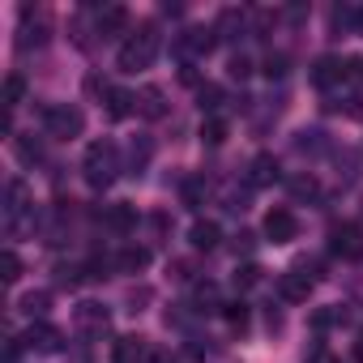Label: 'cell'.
Listing matches in <instances>:
<instances>
[{
	"instance_id": "cell-23",
	"label": "cell",
	"mask_w": 363,
	"mask_h": 363,
	"mask_svg": "<svg viewBox=\"0 0 363 363\" xmlns=\"http://www.w3.org/2000/svg\"><path fill=\"white\" fill-rule=\"evenodd\" d=\"M5 197H9V218H18L22 214V201H26V189H22V179H9V189H5Z\"/></svg>"
},
{
	"instance_id": "cell-13",
	"label": "cell",
	"mask_w": 363,
	"mask_h": 363,
	"mask_svg": "<svg viewBox=\"0 0 363 363\" xmlns=\"http://www.w3.org/2000/svg\"><path fill=\"white\" fill-rule=\"evenodd\" d=\"M128 26V13L120 9V5H111V9H103V18H99V35L103 39H120V30Z\"/></svg>"
},
{
	"instance_id": "cell-16",
	"label": "cell",
	"mask_w": 363,
	"mask_h": 363,
	"mask_svg": "<svg viewBox=\"0 0 363 363\" xmlns=\"http://www.w3.org/2000/svg\"><path fill=\"white\" fill-rule=\"evenodd\" d=\"M77 325H82L86 333H103V329H107V312H103L99 303H82V308H77Z\"/></svg>"
},
{
	"instance_id": "cell-28",
	"label": "cell",
	"mask_w": 363,
	"mask_h": 363,
	"mask_svg": "<svg viewBox=\"0 0 363 363\" xmlns=\"http://www.w3.org/2000/svg\"><path fill=\"white\" fill-rule=\"evenodd\" d=\"M227 320H231V329H248V308L244 303H227Z\"/></svg>"
},
{
	"instance_id": "cell-37",
	"label": "cell",
	"mask_w": 363,
	"mask_h": 363,
	"mask_svg": "<svg viewBox=\"0 0 363 363\" xmlns=\"http://www.w3.org/2000/svg\"><path fill=\"white\" fill-rule=\"evenodd\" d=\"M320 137L325 133H299V150H320Z\"/></svg>"
},
{
	"instance_id": "cell-25",
	"label": "cell",
	"mask_w": 363,
	"mask_h": 363,
	"mask_svg": "<svg viewBox=\"0 0 363 363\" xmlns=\"http://www.w3.org/2000/svg\"><path fill=\"white\" fill-rule=\"evenodd\" d=\"M320 189H316V179L312 175H295L291 179V197H316Z\"/></svg>"
},
{
	"instance_id": "cell-40",
	"label": "cell",
	"mask_w": 363,
	"mask_h": 363,
	"mask_svg": "<svg viewBox=\"0 0 363 363\" xmlns=\"http://www.w3.org/2000/svg\"><path fill=\"white\" fill-rule=\"evenodd\" d=\"M354 363H363V337H354Z\"/></svg>"
},
{
	"instance_id": "cell-38",
	"label": "cell",
	"mask_w": 363,
	"mask_h": 363,
	"mask_svg": "<svg viewBox=\"0 0 363 363\" xmlns=\"http://www.w3.org/2000/svg\"><path fill=\"white\" fill-rule=\"evenodd\" d=\"M252 240H257L252 231H240V235H235V248H244V252H248V248H252Z\"/></svg>"
},
{
	"instance_id": "cell-36",
	"label": "cell",
	"mask_w": 363,
	"mask_h": 363,
	"mask_svg": "<svg viewBox=\"0 0 363 363\" xmlns=\"http://www.w3.org/2000/svg\"><path fill=\"white\" fill-rule=\"evenodd\" d=\"M184 201H189V206L201 201V179H189V184H184Z\"/></svg>"
},
{
	"instance_id": "cell-3",
	"label": "cell",
	"mask_w": 363,
	"mask_h": 363,
	"mask_svg": "<svg viewBox=\"0 0 363 363\" xmlns=\"http://www.w3.org/2000/svg\"><path fill=\"white\" fill-rule=\"evenodd\" d=\"M43 124H48V133H52V137L69 141V137H77V133H82L86 116H82L77 107H69V103H56V107H48V111H43Z\"/></svg>"
},
{
	"instance_id": "cell-21",
	"label": "cell",
	"mask_w": 363,
	"mask_h": 363,
	"mask_svg": "<svg viewBox=\"0 0 363 363\" xmlns=\"http://www.w3.org/2000/svg\"><path fill=\"white\" fill-rule=\"evenodd\" d=\"M201 141H206V145H223V141H227V120L210 116V120L201 124Z\"/></svg>"
},
{
	"instance_id": "cell-29",
	"label": "cell",
	"mask_w": 363,
	"mask_h": 363,
	"mask_svg": "<svg viewBox=\"0 0 363 363\" xmlns=\"http://www.w3.org/2000/svg\"><path fill=\"white\" fill-rule=\"evenodd\" d=\"M197 99H201V107H206V111H214V107L223 103V90H218V86H201V90H197Z\"/></svg>"
},
{
	"instance_id": "cell-18",
	"label": "cell",
	"mask_w": 363,
	"mask_h": 363,
	"mask_svg": "<svg viewBox=\"0 0 363 363\" xmlns=\"http://www.w3.org/2000/svg\"><path fill=\"white\" fill-rule=\"evenodd\" d=\"M218 235H223L218 223H197L193 227V248L197 252H210V248H218Z\"/></svg>"
},
{
	"instance_id": "cell-15",
	"label": "cell",
	"mask_w": 363,
	"mask_h": 363,
	"mask_svg": "<svg viewBox=\"0 0 363 363\" xmlns=\"http://www.w3.org/2000/svg\"><path fill=\"white\" fill-rule=\"evenodd\" d=\"M137 107H141V116H150V120L167 116V103H162V90H158V86H145V90L137 94Z\"/></svg>"
},
{
	"instance_id": "cell-8",
	"label": "cell",
	"mask_w": 363,
	"mask_h": 363,
	"mask_svg": "<svg viewBox=\"0 0 363 363\" xmlns=\"http://www.w3.org/2000/svg\"><path fill=\"white\" fill-rule=\"evenodd\" d=\"M214 43H218V30L214 26H193L189 35H179V52H193V56L210 52Z\"/></svg>"
},
{
	"instance_id": "cell-10",
	"label": "cell",
	"mask_w": 363,
	"mask_h": 363,
	"mask_svg": "<svg viewBox=\"0 0 363 363\" xmlns=\"http://www.w3.org/2000/svg\"><path fill=\"white\" fill-rule=\"evenodd\" d=\"M26 346L30 350H43V354H52V350H60V329H52V325H30V333H26Z\"/></svg>"
},
{
	"instance_id": "cell-30",
	"label": "cell",
	"mask_w": 363,
	"mask_h": 363,
	"mask_svg": "<svg viewBox=\"0 0 363 363\" xmlns=\"http://www.w3.org/2000/svg\"><path fill=\"white\" fill-rule=\"evenodd\" d=\"M82 274H86V269H77V265H60V269H56V282H60V286H77Z\"/></svg>"
},
{
	"instance_id": "cell-5",
	"label": "cell",
	"mask_w": 363,
	"mask_h": 363,
	"mask_svg": "<svg viewBox=\"0 0 363 363\" xmlns=\"http://www.w3.org/2000/svg\"><path fill=\"white\" fill-rule=\"evenodd\" d=\"M278 291H282V299L286 303H303L308 295H312V278L303 274V265L299 269H291V274H282L278 278Z\"/></svg>"
},
{
	"instance_id": "cell-39",
	"label": "cell",
	"mask_w": 363,
	"mask_h": 363,
	"mask_svg": "<svg viewBox=\"0 0 363 363\" xmlns=\"http://www.w3.org/2000/svg\"><path fill=\"white\" fill-rule=\"evenodd\" d=\"M18 354H22V346H18V337H13V342H9V346H5V363H13V359H18Z\"/></svg>"
},
{
	"instance_id": "cell-19",
	"label": "cell",
	"mask_w": 363,
	"mask_h": 363,
	"mask_svg": "<svg viewBox=\"0 0 363 363\" xmlns=\"http://www.w3.org/2000/svg\"><path fill=\"white\" fill-rule=\"evenodd\" d=\"M145 265H150V252L145 248H120V257H116V269H124V274H137Z\"/></svg>"
},
{
	"instance_id": "cell-31",
	"label": "cell",
	"mask_w": 363,
	"mask_h": 363,
	"mask_svg": "<svg viewBox=\"0 0 363 363\" xmlns=\"http://www.w3.org/2000/svg\"><path fill=\"white\" fill-rule=\"evenodd\" d=\"M248 73H252V60H248L244 52H235V56H231V77H248Z\"/></svg>"
},
{
	"instance_id": "cell-27",
	"label": "cell",
	"mask_w": 363,
	"mask_h": 363,
	"mask_svg": "<svg viewBox=\"0 0 363 363\" xmlns=\"http://www.w3.org/2000/svg\"><path fill=\"white\" fill-rule=\"evenodd\" d=\"M197 303H201V312H214L218 308V286H197Z\"/></svg>"
},
{
	"instance_id": "cell-26",
	"label": "cell",
	"mask_w": 363,
	"mask_h": 363,
	"mask_svg": "<svg viewBox=\"0 0 363 363\" xmlns=\"http://www.w3.org/2000/svg\"><path fill=\"white\" fill-rule=\"evenodd\" d=\"M0 269H5V282L13 286V282L22 278V261H18V252H5V257H0Z\"/></svg>"
},
{
	"instance_id": "cell-7",
	"label": "cell",
	"mask_w": 363,
	"mask_h": 363,
	"mask_svg": "<svg viewBox=\"0 0 363 363\" xmlns=\"http://www.w3.org/2000/svg\"><path fill=\"white\" fill-rule=\"evenodd\" d=\"M111 354H116V363H150V354H154V350H150V342H145V337H120Z\"/></svg>"
},
{
	"instance_id": "cell-6",
	"label": "cell",
	"mask_w": 363,
	"mask_h": 363,
	"mask_svg": "<svg viewBox=\"0 0 363 363\" xmlns=\"http://www.w3.org/2000/svg\"><path fill=\"white\" fill-rule=\"evenodd\" d=\"M333 252H337V257H363V231H359L354 223L333 227Z\"/></svg>"
},
{
	"instance_id": "cell-4",
	"label": "cell",
	"mask_w": 363,
	"mask_h": 363,
	"mask_svg": "<svg viewBox=\"0 0 363 363\" xmlns=\"http://www.w3.org/2000/svg\"><path fill=\"white\" fill-rule=\"evenodd\" d=\"M265 235H269L274 244H291V240L299 235V218H295L291 210H269V214H265Z\"/></svg>"
},
{
	"instance_id": "cell-33",
	"label": "cell",
	"mask_w": 363,
	"mask_h": 363,
	"mask_svg": "<svg viewBox=\"0 0 363 363\" xmlns=\"http://www.w3.org/2000/svg\"><path fill=\"white\" fill-rule=\"evenodd\" d=\"M282 73H286V56L278 52V56H269V60H265V77H282Z\"/></svg>"
},
{
	"instance_id": "cell-2",
	"label": "cell",
	"mask_w": 363,
	"mask_h": 363,
	"mask_svg": "<svg viewBox=\"0 0 363 363\" xmlns=\"http://www.w3.org/2000/svg\"><path fill=\"white\" fill-rule=\"evenodd\" d=\"M86 179H90L94 189H107L111 179H116V150L107 141H94L86 150Z\"/></svg>"
},
{
	"instance_id": "cell-9",
	"label": "cell",
	"mask_w": 363,
	"mask_h": 363,
	"mask_svg": "<svg viewBox=\"0 0 363 363\" xmlns=\"http://www.w3.org/2000/svg\"><path fill=\"white\" fill-rule=\"evenodd\" d=\"M342 77H346V65H342L337 56H320V60L312 65V86H320V90L333 86V82H342Z\"/></svg>"
},
{
	"instance_id": "cell-17",
	"label": "cell",
	"mask_w": 363,
	"mask_h": 363,
	"mask_svg": "<svg viewBox=\"0 0 363 363\" xmlns=\"http://www.w3.org/2000/svg\"><path fill=\"white\" fill-rule=\"evenodd\" d=\"M103 218H107V227L111 231H133L137 227V214H133V206H111V210H103Z\"/></svg>"
},
{
	"instance_id": "cell-24",
	"label": "cell",
	"mask_w": 363,
	"mask_h": 363,
	"mask_svg": "<svg viewBox=\"0 0 363 363\" xmlns=\"http://www.w3.org/2000/svg\"><path fill=\"white\" fill-rule=\"evenodd\" d=\"M48 303H52V295H48V291H30V295L22 299V308H26L30 316H43V312H48Z\"/></svg>"
},
{
	"instance_id": "cell-22",
	"label": "cell",
	"mask_w": 363,
	"mask_h": 363,
	"mask_svg": "<svg viewBox=\"0 0 363 363\" xmlns=\"http://www.w3.org/2000/svg\"><path fill=\"white\" fill-rule=\"evenodd\" d=\"M13 150H18L22 162H39V158H43V145H39L35 137H13Z\"/></svg>"
},
{
	"instance_id": "cell-1",
	"label": "cell",
	"mask_w": 363,
	"mask_h": 363,
	"mask_svg": "<svg viewBox=\"0 0 363 363\" xmlns=\"http://www.w3.org/2000/svg\"><path fill=\"white\" fill-rule=\"evenodd\" d=\"M154 56H158V26H154V22H145V26H141V30L120 48V69L137 73V69H145Z\"/></svg>"
},
{
	"instance_id": "cell-14",
	"label": "cell",
	"mask_w": 363,
	"mask_h": 363,
	"mask_svg": "<svg viewBox=\"0 0 363 363\" xmlns=\"http://www.w3.org/2000/svg\"><path fill=\"white\" fill-rule=\"evenodd\" d=\"M133 107H137V94H128V90H120V86L107 90V116H111V120H124Z\"/></svg>"
},
{
	"instance_id": "cell-12",
	"label": "cell",
	"mask_w": 363,
	"mask_h": 363,
	"mask_svg": "<svg viewBox=\"0 0 363 363\" xmlns=\"http://www.w3.org/2000/svg\"><path fill=\"white\" fill-rule=\"evenodd\" d=\"M248 179H252V189H265V184H274V179H278V158H274V154H257V158H252V171H248Z\"/></svg>"
},
{
	"instance_id": "cell-11",
	"label": "cell",
	"mask_w": 363,
	"mask_h": 363,
	"mask_svg": "<svg viewBox=\"0 0 363 363\" xmlns=\"http://www.w3.org/2000/svg\"><path fill=\"white\" fill-rule=\"evenodd\" d=\"M30 43H35V48H43V43H48V13H43V9L35 13V26H30V22L22 18V35H18V48L26 52Z\"/></svg>"
},
{
	"instance_id": "cell-32",
	"label": "cell",
	"mask_w": 363,
	"mask_h": 363,
	"mask_svg": "<svg viewBox=\"0 0 363 363\" xmlns=\"http://www.w3.org/2000/svg\"><path fill=\"white\" fill-rule=\"evenodd\" d=\"M257 282H261V269H257V265H244V269L235 274V286H257Z\"/></svg>"
},
{
	"instance_id": "cell-35",
	"label": "cell",
	"mask_w": 363,
	"mask_h": 363,
	"mask_svg": "<svg viewBox=\"0 0 363 363\" xmlns=\"http://www.w3.org/2000/svg\"><path fill=\"white\" fill-rule=\"evenodd\" d=\"M171 278H175V282H189V278H193V265H189V261H175V265H171Z\"/></svg>"
},
{
	"instance_id": "cell-20",
	"label": "cell",
	"mask_w": 363,
	"mask_h": 363,
	"mask_svg": "<svg viewBox=\"0 0 363 363\" xmlns=\"http://www.w3.org/2000/svg\"><path fill=\"white\" fill-rule=\"evenodd\" d=\"M22 99H26V82H22V73H9L5 77V111H13Z\"/></svg>"
},
{
	"instance_id": "cell-34",
	"label": "cell",
	"mask_w": 363,
	"mask_h": 363,
	"mask_svg": "<svg viewBox=\"0 0 363 363\" xmlns=\"http://www.w3.org/2000/svg\"><path fill=\"white\" fill-rule=\"evenodd\" d=\"M150 150H154V145H150V141H145V137H141V141H133V150H128V154H133V162H137V167H141V162H145V158H150Z\"/></svg>"
}]
</instances>
